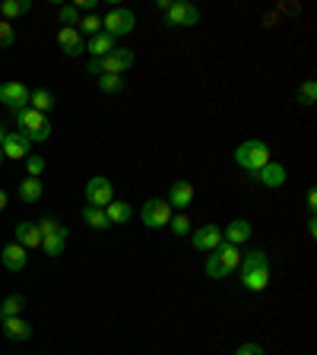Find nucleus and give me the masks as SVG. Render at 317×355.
<instances>
[{"mask_svg": "<svg viewBox=\"0 0 317 355\" xmlns=\"http://www.w3.org/2000/svg\"><path fill=\"white\" fill-rule=\"evenodd\" d=\"M13 121H16V130L29 137V143H44L48 137H51V124H48V118H44L42 111L29 108V105H26V108H16Z\"/></svg>", "mask_w": 317, "mask_h": 355, "instance_id": "f257e3e1", "label": "nucleus"}, {"mask_svg": "<svg viewBox=\"0 0 317 355\" xmlns=\"http://www.w3.org/2000/svg\"><path fill=\"white\" fill-rule=\"evenodd\" d=\"M235 162L241 165L248 175H257V171L264 168L266 162H273V159H270V146H266L264 140H244L241 146L235 149Z\"/></svg>", "mask_w": 317, "mask_h": 355, "instance_id": "f03ea898", "label": "nucleus"}, {"mask_svg": "<svg viewBox=\"0 0 317 355\" xmlns=\"http://www.w3.org/2000/svg\"><path fill=\"white\" fill-rule=\"evenodd\" d=\"M133 29H137V16H133L127 7L108 10V16L102 19V32H105V35H111L114 42H118L121 35H130Z\"/></svg>", "mask_w": 317, "mask_h": 355, "instance_id": "7ed1b4c3", "label": "nucleus"}, {"mask_svg": "<svg viewBox=\"0 0 317 355\" xmlns=\"http://www.w3.org/2000/svg\"><path fill=\"white\" fill-rule=\"evenodd\" d=\"M140 219H143V225H146V229H165V225L171 222V207L165 203V200L153 197V200H146V203H143Z\"/></svg>", "mask_w": 317, "mask_h": 355, "instance_id": "20e7f679", "label": "nucleus"}, {"mask_svg": "<svg viewBox=\"0 0 317 355\" xmlns=\"http://www.w3.org/2000/svg\"><path fill=\"white\" fill-rule=\"evenodd\" d=\"M165 22L178 26V29H191V26L200 22V10L194 7V3H187V0H178V3H171V7L165 10Z\"/></svg>", "mask_w": 317, "mask_h": 355, "instance_id": "39448f33", "label": "nucleus"}, {"mask_svg": "<svg viewBox=\"0 0 317 355\" xmlns=\"http://www.w3.org/2000/svg\"><path fill=\"white\" fill-rule=\"evenodd\" d=\"M111 200H114V187H111L108 178H102V175L89 178V181H86V203H89V207L105 209Z\"/></svg>", "mask_w": 317, "mask_h": 355, "instance_id": "423d86ee", "label": "nucleus"}, {"mask_svg": "<svg viewBox=\"0 0 317 355\" xmlns=\"http://www.w3.org/2000/svg\"><path fill=\"white\" fill-rule=\"evenodd\" d=\"M191 244L197 248V251H203V254H213L216 248L222 244V229L219 225H213V222L197 225V229H191Z\"/></svg>", "mask_w": 317, "mask_h": 355, "instance_id": "0eeeda50", "label": "nucleus"}, {"mask_svg": "<svg viewBox=\"0 0 317 355\" xmlns=\"http://www.w3.org/2000/svg\"><path fill=\"white\" fill-rule=\"evenodd\" d=\"M133 64H137V54H133L130 48H114L111 54H105V58H102V73L124 76Z\"/></svg>", "mask_w": 317, "mask_h": 355, "instance_id": "6e6552de", "label": "nucleus"}, {"mask_svg": "<svg viewBox=\"0 0 317 355\" xmlns=\"http://www.w3.org/2000/svg\"><path fill=\"white\" fill-rule=\"evenodd\" d=\"M194 200H197V191H194L191 181H185V178H181V181H171L169 197H165V203H169L171 209H181V213H185Z\"/></svg>", "mask_w": 317, "mask_h": 355, "instance_id": "1a4fd4ad", "label": "nucleus"}, {"mask_svg": "<svg viewBox=\"0 0 317 355\" xmlns=\"http://www.w3.org/2000/svg\"><path fill=\"white\" fill-rule=\"evenodd\" d=\"M0 149H3V159H26V155H32L29 137L19 133V130H7V137H3Z\"/></svg>", "mask_w": 317, "mask_h": 355, "instance_id": "9d476101", "label": "nucleus"}, {"mask_svg": "<svg viewBox=\"0 0 317 355\" xmlns=\"http://www.w3.org/2000/svg\"><path fill=\"white\" fill-rule=\"evenodd\" d=\"M0 102L7 105V108H26L29 105V89L22 86L19 80H7L0 83Z\"/></svg>", "mask_w": 317, "mask_h": 355, "instance_id": "9b49d317", "label": "nucleus"}, {"mask_svg": "<svg viewBox=\"0 0 317 355\" xmlns=\"http://www.w3.org/2000/svg\"><path fill=\"white\" fill-rule=\"evenodd\" d=\"M0 263L7 266L10 273H19L22 266L29 263V254H26V248H22V244H7V248H3V251H0Z\"/></svg>", "mask_w": 317, "mask_h": 355, "instance_id": "f8f14e48", "label": "nucleus"}, {"mask_svg": "<svg viewBox=\"0 0 317 355\" xmlns=\"http://www.w3.org/2000/svg\"><path fill=\"white\" fill-rule=\"evenodd\" d=\"M0 327H3V336L13 343H29L32 340V324L22 318H7L0 320Z\"/></svg>", "mask_w": 317, "mask_h": 355, "instance_id": "ddd939ff", "label": "nucleus"}, {"mask_svg": "<svg viewBox=\"0 0 317 355\" xmlns=\"http://www.w3.org/2000/svg\"><path fill=\"white\" fill-rule=\"evenodd\" d=\"M16 244H22L26 251H32V248H42V232H38L35 222H16Z\"/></svg>", "mask_w": 317, "mask_h": 355, "instance_id": "4468645a", "label": "nucleus"}, {"mask_svg": "<svg viewBox=\"0 0 317 355\" xmlns=\"http://www.w3.org/2000/svg\"><path fill=\"white\" fill-rule=\"evenodd\" d=\"M286 178L289 175H286V168H282L280 162H266L264 168L254 175V181H260L264 187H282V184H286Z\"/></svg>", "mask_w": 317, "mask_h": 355, "instance_id": "2eb2a0df", "label": "nucleus"}, {"mask_svg": "<svg viewBox=\"0 0 317 355\" xmlns=\"http://www.w3.org/2000/svg\"><path fill=\"white\" fill-rule=\"evenodd\" d=\"M58 44H60V51H64L67 58H80V54L86 51V48H83V38H80V29H60Z\"/></svg>", "mask_w": 317, "mask_h": 355, "instance_id": "dca6fc26", "label": "nucleus"}, {"mask_svg": "<svg viewBox=\"0 0 317 355\" xmlns=\"http://www.w3.org/2000/svg\"><path fill=\"white\" fill-rule=\"evenodd\" d=\"M251 222L248 219H232L225 229H222V241H229V244H244L248 238H251Z\"/></svg>", "mask_w": 317, "mask_h": 355, "instance_id": "f3484780", "label": "nucleus"}, {"mask_svg": "<svg viewBox=\"0 0 317 355\" xmlns=\"http://www.w3.org/2000/svg\"><path fill=\"white\" fill-rule=\"evenodd\" d=\"M266 286H270V270H241L244 292H264Z\"/></svg>", "mask_w": 317, "mask_h": 355, "instance_id": "a211bd4d", "label": "nucleus"}, {"mask_svg": "<svg viewBox=\"0 0 317 355\" xmlns=\"http://www.w3.org/2000/svg\"><path fill=\"white\" fill-rule=\"evenodd\" d=\"M83 48H86V51L92 54V58H98V60H102L105 54H111V51H114V48H118V42H114V38H111V35H105V32H98V35H92L86 44H83Z\"/></svg>", "mask_w": 317, "mask_h": 355, "instance_id": "6ab92c4d", "label": "nucleus"}, {"mask_svg": "<svg viewBox=\"0 0 317 355\" xmlns=\"http://www.w3.org/2000/svg\"><path fill=\"white\" fill-rule=\"evenodd\" d=\"M67 241H70V229H64V225H60L54 235L42 238V248H44V254H48V257H60V254H64V248H67Z\"/></svg>", "mask_w": 317, "mask_h": 355, "instance_id": "aec40b11", "label": "nucleus"}, {"mask_svg": "<svg viewBox=\"0 0 317 355\" xmlns=\"http://www.w3.org/2000/svg\"><path fill=\"white\" fill-rule=\"evenodd\" d=\"M105 216H108V222L111 225H124V222H130V216H133V209H130V203H124V200H111L108 207H105Z\"/></svg>", "mask_w": 317, "mask_h": 355, "instance_id": "412c9836", "label": "nucleus"}, {"mask_svg": "<svg viewBox=\"0 0 317 355\" xmlns=\"http://www.w3.org/2000/svg\"><path fill=\"white\" fill-rule=\"evenodd\" d=\"M44 197V187H42V178H26L19 184V200L22 203H38Z\"/></svg>", "mask_w": 317, "mask_h": 355, "instance_id": "4be33fe9", "label": "nucleus"}, {"mask_svg": "<svg viewBox=\"0 0 317 355\" xmlns=\"http://www.w3.org/2000/svg\"><path fill=\"white\" fill-rule=\"evenodd\" d=\"M83 222H86L89 229H98V232H105V229H111V222H108V216H105V209H98V207H83Z\"/></svg>", "mask_w": 317, "mask_h": 355, "instance_id": "5701e85b", "label": "nucleus"}, {"mask_svg": "<svg viewBox=\"0 0 317 355\" xmlns=\"http://www.w3.org/2000/svg\"><path fill=\"white\" fill-rule=\"evenodd\" d=\"M213 254H216V257H219V260H222V263H225V266H229L232 273H235V270H238V263H241V251H238V244L222 241V244H219V248H216Z\"/></svg>", "mask_w": 317, "mask_h": 355, "instance_id": "b1692460", "label": "nucleus"}, {"mask_svg": "<svg viewBox=\"0 0 317 355\" xmlns=\"http://www.w3.org/2000/svg\"><path fill=\"white\" fill-rule=\"evenodd\" d=\"M241 270H270V254L266 251H248L241 254Z\"/></svg>", "mask_w": 317, "mask_h": 355, "instance_id": "393cba45", "label": "nucleus"}, {"mask_svg": "<svg viewBox=\"0 0 317 355\" xmlns=\"http://www.w3.org/2000/svg\"><path fill=\"white\" fill-rule=\"evenodd\" d=\"M22 308H26V298H22V295H7L3 302H0V320L19 318Z\"/></svg>", "mask_w": 317, "mask_h": 355, "instance_id": "a878e982", "label": "nucleus"}, {"mask_svg": "<svg viewBox=\"0 0 317 355\" xmlns=\"http://www.w3.org/2000/svg\"><path fill=\"white\" fill-rule=\"evenodd\" d=\"M29 10H32V0H3L0 3V16H7V22L22 13H29Z\"/></svg>", "mask_w": 317, "mask_h": 355, "instance_id": "bb28decb", "label": "nucleus"}, {"mask_svg": "<svg viewBox=\"0 0 317 355\" xmlns=\"http://www.w3.org/2000/svg\"><path fill=\"white\" fill-rule=\"evenodd\" d=\"M29 108L42 111V114H48V111L54 108V96L48 92V89H35V92H29Z\"/></svg>", "mask_w": 317, "mask_h": 355, "instance_id": "cd10ccee", "label": "nucleus"}, {"mask_svg": "<svg viewBox=\"0 0 317 355\" xmlns=\"http://www.w3.org/2000/svg\"><path fill=\"white\" fill-rule=\"evenodd\" d=\"M203 273L209 276V279H225V276H232V270L225 263H222L216 254H207V263H203Z\"/></svg>", "mask_w": 317, "mask_h": 355, "instance_id": "c85d7f7f", "label": "nucleus"}, {"mask_svg": "<svg viewBox=\"0 0 317 355\" xmlns=\"http://www.w3.org/2000/svg\"><path fill=\"white\" fill-rule=\"evenodd\" d=\"M58 19L64 22V29H80V10H76V3H64V7L58 10Z\"/></svg>", "mask_w": 317, "mask_h": 355, "instance_id": "c756f323", "label": "nucleus"}, {"mask_svg": "<svg viewBox=\"0 0 317 355\" xmlns=\"http://www.w3.org/2000/svg\"><path fill=\"white\" fill-rule=\"evenodd\" d=\"M98 80V89L102 92H108V96H114V92H124V76H114V73H102V76H96Z\"/></svg>", "mask_w": 317, "mask_h": 355, "instance_id": "7c9ffc66", "label": "nucleus"}, {"mask_svg": "<svg viewBox=\"0 0 317 355\" xmlns=\"http://www.w3.org/2000/svg\"><path fill=\"white\" fill-rule=\"evenodd\" d=\"M169 225H171V232H175L178 238L191 235V229H194V225H191V219H187V213H178V216H171V222H169Z\"/></svg>", "mask_w": 317, "mask_h": 355, "instance_id": "2f4dec72", "label": "nucleus"}, {"mask_svg": "<svg viewBox=\"0 0 317 355\" xmlns=\"http://www.w3.org/2000/svg\"><path fill=\"white\" fill-rule=\"evenodd\" d=\"M314 98H317V83L314 80H305L302 86H298V102L311 108V105H314Z\"/></svg>", "mask_w": 317, "mask_h": 355, "instance_id": "473e14b6", "label": "nucleus"}, {"mask_svg": "<svg viewBox=\"0 0 317 355\" xmlns=\"http://www.w3.org/2000/svg\"><path fill=\"white\" fill-rule=\"evenodd\" d=\"M22 162H26V171H29V178H42L44 175V159L42 155H26V159H22Z\"/></svg>", "mask_w": 317, "mask_h": 355, "instance_id": "72a5a7b5", "label": "nucleus"}, {"mask_svg": "<svg viewBox=\"0 0 317 355\" xmlns=\"http://www.w3.org/2000/svg\"><path fill=\"white\" fill-rule=\"evenodd\" d=\"M16 44V32H13V22L0 19V48H13Z\"/></svg>", "mask_w": 317, "mask_h": 355, "instance_id": "f704fd0d", "label": "nucleus"}, {"mask_svg": "<svg viewBox=\"0 0 317 355\" xmlns=\"http://www.w3.org/2000/svg\"><path fill=\"white\" fill-rule=\"evenodd\" d=\"M80 29L86 32L89 38H92V35H98V32H102V19H98L96 13H92V16H83V19H80Z\"/></svg>", "mask_w": 317, "mask_h": 355, "instance_id": "c9c22d12", "label": "nucleus"}, {"mask_svg": "<svg viewBox=\"0 0 317 355\" xmlns=\"http://www.w3.org/2000/svg\"><path fill=\"white\" fill-rule=\"evenodd\" d=\"M38 225V232H42V238H48V235H54V232L60 229V222L58 219H51V216H44L42 222H35Z\"/></svg>", "mask_w": 317, "mask_h": 355, "instance_id": "e433bc0d", "label": "nucleus"}, {"mask_svg": "<svg viewBox=\"0 0 317 355\" xmlns=\"http://www.w3.org/2000/svg\"><path fill=\"white\" fill-rule=\"evenodd\" d=\"M235 355H266V352L260 343H241V346L235 349Z\"/></svg>", "mask_w": 317, "mask_h": 355, "instance_id": "4c0bfd02", "label": "nucleus"}, {"mask_svg": "<svg viewBox=\"0 0 317 355\" xmlns=\"http://www.w3.org/2000/svg\"><path fill=\"white\" fill-rule=\"evenodd\" d=\"M86 73H89V76H102V60H98V58H89Z\"/></svg>", "mask_w": 317, "mask_h": 355, "instance_id": "58836bf2", "label": "nucleus"}, {"mask_svg": "<svg viewBox=\"0 0 317 355\" xmlns=\"http://www.w3.org/2000/svg\"><path fill=\"white\" fill-rule=\"evenodd\" d=\"M308 209H311V216H314V209H317V191L314 187L308 191Z\"/></svg>", "mask_w": 317, "mask_h": 355, "instance_id": "ea45409f", "label": "nucleus"}, {"mask_svg": "<svg viewBox=\"0 0 317 355\" xmlns=\"http://www.w3.org/2000/svg\"><path fill=\"white\" fill-rule=\"evenodd\" d=\"M96 3H98V0H80V3H76V10H80V13H83V10H96Z\"/></svg>", "mask_w": 317, "mask_h": 355, "instance_id": "a19ab883", "label": "nucleus"}, {"mask_svg": "<svg viewBox=\"0 0 317 355\" xmlns=\"http://www.w3.org/2000/svg\"><path fill=\"white\" fill-rule=\"evenodd\" d=\"M7 191H3V187H0V213H3V209H7Z\"/></svg>", "mask_w": 317, "mask_h": 355, "instance_id": "79ce46f5", "label": "nucleus"}, {"mask_svg": "<svg viewBox=\"0 0 317 355\" xmlns=\"http://www.w3.org/2000/svg\"><path fill=\"white\" fill-rule=\"evenodd\" d=\"M308 235H317V219H314V216L308 219Z\"/></svg>", "mask_w": 317, "mask_h": 355, "instance_id": "37998d69", "label": "nucleus"}, {"mask_svg": "<svg viewBox=\"0 0 317 355\" xmlns=\"http://www.w3.org/2000/svg\"><path fill=\"white\" fill-rule=\"evenodd\" d=\"M3 137H7V130H3V127H0V143H3Z\"/></svg>", "mask_w": 317, "mask_h": 355, "instance_id": "c03bdc74", "label": "nucleus"}, {"mask_svg": "<svg viewBox=\"0 0 317 355\" xmlns=\"http://www.w3.org/2000/svg\"><path fill=\"white\" fill-rule=\"evenodd\" d=\"M0 165H3V149H0Z\"/></svg>", "mask_w": 317, "mask_h": 355, "instance_id": "a18cd8bd", "label": "nucleus"}]
</instances>
